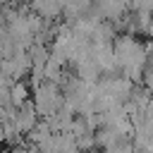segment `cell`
<instances>
[{
	"instance_id": "3",
	"label": "cell",
	"mask_w": 153,
	"mask_h": 153,
	"mask_svg": "<svg viewBox=\"0 0 153 153\" xmlns=\"http://www.w3.org/2000/svg\"><path fill=\"white\" fill-rule=\"evenodd\" d=\"M53 134H55V131L50 129L48 120H41V122H38V124L26 134V143H29V146H36V148H41V151H43V148H45V143L53 139Z\"/></svg>"
},
{
	"instance_id": "2",
	"label": "cell",
	"mask_w": 153,
	"mask_h": 153,
	"mask_svg": "<svg viewBox=\"0 0 153 153\" xmlns=\"http://www.w3.org/2000/svg\"><path fill=\"white\" fill-rule=\"evenodd\" d=\"M31 69H33V65H31V57H29V50H17L10 60H2V72L7 74V76H12L14 81H19V79H24L26 74H31Z\"/></svg>"
},
{
	"instance_id": "4",
	"label": "cell",
	"mask_w": 153,
	"mask_h": 153,
	"mask_svg": "<svg viewBox=\"0 0 153 153\" xmlns=\"http://www.w3.org/2000/svg\"><path fill=\"white\" fill-rule=\"evenodd\" d=\"M31 96H33V88H31L24 79H19V81H14V84H12V105H14V108H19V105L29 103V100H31Z\"/></svg>"
},
{
	"instance_id": "6",
	"label": "cell",
	"mask_w": 153,
	"mask_h": 153,
	"mask_svg": "<svg viewBox=\"0 0 153 153\" xmlns=\"http://www.w3.org/2000/svg\"><path fill=\"white\" fill-rule=\"evenodd\" d=\"M0 143H5V117H0Z\"/></svg>"
},
{
	"instance_id": "1",
	"label": "cell",
	"mask_w": 153,
	"mask_h": 153,
	"mask_svg": "<svg viewBox=\"0 0 153 153\" xmlns=\"http://www.w3.org/2000/svg\"><path fill=\"white\" fill-rule=\"evenodd\" d=\"M33 105H36V112L41 120H48L53 117L57 110L65 108V91L60 84H53V81H41L36 88H33V96H31Z\"/></svg>"
},
{
	"instance_id": "5",
	"label": "cell",
	"mask_w": 153,
	"mask_h": 153,
	"mask_svg": "<svg viewBox=\"0 0 153 153\" xmlns=\"http://www.w3.org/2000/svg\"><path fill=\"white\" fill-rule=\"evenodd\" d=\"M141 86H146V88L153 93V67H151V65L146 67V72H143V76H141Z\"/></svg>"
}]
</instances>
